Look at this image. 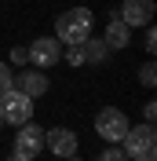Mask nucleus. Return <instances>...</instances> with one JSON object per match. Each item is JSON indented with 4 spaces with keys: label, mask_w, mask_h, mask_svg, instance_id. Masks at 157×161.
<instances>
[{
    "label": "nucleus",
    "mask_w": 157,
    "mask_h": 161,
    "mask_svg": "<svg viewBox=\"0 0 157 161\" xmlns=\"http://www.w3.org/2000/svg\"><path fill=\"white\" fill-rule=\"evenodd\" d=\"M44 147H48L55 158H73V154H77V132L51 128V132H44Z\"/></svg>",
    "instance_id": "obj_8"
},
{
    "label": "nucleus",
    "mask_w": 157,
    "mask_h": 161,
    "mask_svg": "<svg viewBox=\"0 0 157 161\" xmlns=\"http://www.w3.org/2000/svg\"><path fill=\"white\" fill-rule=\"evenodd\" d=\"M66 62H69V66H84V51H80V44H69Z\"/></svg>",
    "instance_id": "obj_15"
},
{
    "label": "nucleus",
    "mask_w": 157,
    "mask_h": 161,
    "mask_svg": "<svg viewBox=\"0 0 157 161\" xmlns=\"http://www.w3.org/2000/svg\"><path fill=\"white\" fill-rule=\"evenodd\" d=\"M124 158H135V161H157V132L154 125H135V128L124 132Z\"/></svg>",
    "instance_id": "obj_2"
},
{
    "label": "nucleus",
    "mask_w": 157,
    "mask_h": 161,
    "mask_svg": "<svg viewBox=\"0 0 157 161\" xmlns=\"http://www.w3.org/2000/svg\"><path fill=\"white\" fill-rule=\"evenodd\" d=\"M117 19L128 22L132 30H135V26H150V22H154V0H124Z\"/></svg>",
    "instance_id": "obj_7"
},
{
    "label": "nucleus",
    "mask_w": 157,
    "mask_h": 161,
    "mask_svg": "<svg viewBox=\"0 0 157 161\" xmlns=\"http://www.w3.org/2000/svg\"><path fill=\"white\" fill-rule=\"evenodd\" d=\"M95 161H128V158H124V150H121V147H106Z\"/></svg>",
    "instance_id": "obj_14"
},
{
    "label": "nucleus",
    "mask_w": 157,
    "mask_h": 161,
    "mask_svg": "<svg viewBox=\"0 0 157 161\" xmlns=\"http://www.w3.org/2000/svg\"><path fill=\"white\" fill-rule=\"evenodd\" d=\"M11 88H15V73H11L8 62H0V95H4V92H11Z\"/></svg>",
    "instance_id": "obj_12"
},
{
    "label": "nucleus",
    "mask_w": 157,
    "mask_h": 161,
    "mask_svg": "<svg viewBox=\"0 0 157 161\" xmlns=\"http://www.w3.org/2000/svg\"><path fill=\"white\" fill-rule=\"evenodd\" d=\"M62 59V40L59 37H37L30 44V62L33 66H55Z\"/></svg>",
    "instance_id": "obj_6"
},
{
    "label": "nucleus",
    "mask_w": 157,
    "mask_h": 161,
    "mask_svg": "<svg viewBox=\"0 0 157 161\" xmlns=\"http://www.w3.org/2000/svg\"><path fill=\"white\" fill-rule=\"evenodd\" d=\"M0 117L8 121V125H26V121H33V99L22 95L19 88L4 92V95H0Z\"/></svg>",
    "instance_id": "obj_3"
},
{
    "label": "nucleus",
    "mask_w": 157,
    "mask_h": 161,
    "mask_svg": "<svg viewBox=\"0 0 157 161\" xmlns=\"http://www.w3.org/2000/svg\"><path fill=\"white\" fill-rule=\"evenodd\" d=\"M143 117H146V125H154V117H157V106H154V103H146V110H143Z\"/></svg>",
    "instance_id": "obj_18"
},
{
    "label": "nucleus",
    "mask_w": 157,
    "mask_h": 161,
    "mask_svg": "<svg viewBox=\"0 0 157 161\" xmlns=\"http://www.w3.org/2000/svg\"><path fill=\"white\" fill-rule=\"evenodd\" d=\"M80 51H84V62H102L110 48L102 37H88V40H80Z\"/></svg>",
    "instance_id": "obj_11"
},
{
    "label": "nucleus",
    "mask_w": 157,
    "mask_h": 161,
    "mask_svg": "<svg viewBox=\"0 0 157 161\" xmlns=\"http://www.w3.org/2000/svg\"><path fill=\"white\" fill-rule=\"evenodd\" d=\"M11 161H22V158H11Z\"/></svg>",
    "instance_id": "obj_20"
},
{
    "label": "nucleus",
    "mask_w": 157,
    "mask_h": 161,
    "mask_svg": "<svg viewBox=\"0 0 157 161\" xmlns=\"http://www.w3.org/2000/svg\"><path fill=\"white\" fill-rule=\"evenodd\" d=\"M11 62H15V66L30 62V48H11Z\"/></svg>",
    "instance_id": "obj_16"
},
{
    "label": "nucleus",
    "mask_w": 157,
    "mask_h": 161,
    "mask_svg": "<svg viewBox=\"0 0 157 161\" xmlns=\"http://www.w3.org/2000/svg\"><path fill=\"white\" fill-rule=\"evenodd\" d=\"M139 80H143V88H154V84H157V70H154V62H146V66L139 70Z\"/></svg>",
    "instance_id": "obj_13"
},
{
    "label": "nucleus",
    "mask_w": 157,
    "mask_h": 161,
    "mask_svg": "<svg viewBox=\"0 0 157 161\" xmlns=\"http://www.w3.org/2000/svg\"><path fill=\"white\" fill-rule=\"evenodd\" d=\"M40 150H44V128L26 121V125L19 128V136H15V158H22V161H33Z\"/></svg>",
    "instance_id": "obj_5"
},
{
    "label": "nucleus",
    "mask_w": 157,
    "mask_h": 161,
    "mask_svg": "<svg viewBox=\"0 0 157 161\" xmlns=\"http://www.w3.org/2000/svg\"><path fill=\"white\" fill-rule=\"evenodd\" d=\"M0 125H4V117H0Z\"/></svg>",
    "instance_id": "obj_21"
},
{
    "label": "nucleus",
    "mask_w": 157,
    "mask_h": 161,
    "mask_svg": "<svg viewBox=\"0 0 157 161\" xmlns=\"http://www.w3.org/2000/svg\"><path fill=\"white\" fill-rule=\"evenodd\" d=\"M15 88L37 103L40 95H48V73L40 70V66H37V70H22V73H19V80H15Z\"/></svg>",
    "instance_id": "obj_9"
},
{
    "label": "nucleus",
    "mask_w": 157,
    "mask_h": 161,
    "mask_svg": "<svg viewBox=\"0 0 157 161\" xmlns=\"http://www.w3.org/2000/svg\"><path fill=\"white\" fill-rule=\"evenodd\" d=\"M91 11L88 8H69L62 11L59 19H55V37L62 40V44H80V40L91 37Z\"/></svg>",
    "instance_id": "obj_1"
},
{
    "label": "nucleus",
    "mask_w": 157,
    "mask_h": 161,
    "mask_svg": "<svg viewBox=\"0 0 157 161\" xmlns=\"http://www.w3.org/2000/svg\"><path fill=\"white\" fill-rule=\"evenodd\" d=\"M143 44H146V51L154 55V51H157V30H146V37H143Z\"/></svg>",
    "instance_id": "obj_17"
},
{
    "label": "nucleus",
    "mask_w": 157,
    "mask_h": 161,
    "mask_svg": "<svg viewBox=\"0 0 157 161\" xmlns=\"http://www.w3.org/2000/svg\"><path fill=\"white\" fill-rule=\"evenodd\" d=\"M106 48H128V40H132V26L128 22H121V19H110L106 22Z\"/></svg>",
    "instance_id": "obj_10"
},
{
    "label": "nucleus",
    "mask_w": 157,
    "mask_h": 161,
    "mask_svg": "<svg viewBox=\"0 0 157 161\" xmlns=\"http://www.w3.org/2000/svg\"><path fill=\"white\" fill-rule=\"evenodd\" d=\"M128 128H132V121H128V114L117 110V106H106V110H99V117H95V132L106 143H121Z\"/></svg>",
    "instance_id": "obj_4"
},
{
    "label": "nucleus",
    "mask_w": 157,
    "mask_h": 161,
    "mask_svg": "<svg viewBox=\"0 0 157 161\" xmlns=\"http://www.w3.org/2000/svg\"><path fill=\"white\" fill-rule=\"evenodd\" d=\"M62 161H80V158H77V154H73V158H62Z\"/></svg>",
    "instance_id": "obj_19"
}]
</instances>
